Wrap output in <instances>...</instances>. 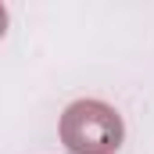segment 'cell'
<instances>
[{
    "instance_id": "1",
    "label": "cell",
    "mask_w": 154,
    "mask_h": 154,
    "mask_svg": "<svg viewBox=\"0 0 154 154\" xmlns=\"http://www.w3.org/2000/svg\"><path fill=\"white\" fill-rule=\"evenodd\" d=\"M61 136L75 154H111L122 143V118L97 100H79L65 111Z\"/></svg>"
},
{
    "instance_id": "2",
    "label": "cell",
    "mask_w": 154,
    "mask_h": 154,
    "mask_svg": "<svg viewBox=\"0 0 154 154\" xmlns=\"http://www.w3.org/2000/svg\"><path fill=\"white\" fill-rule=\"evenodd\" d=\"M4 25H7V14H4V7H0V36H4Z\"/></svg>"
}]
</instances>
